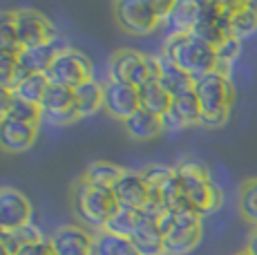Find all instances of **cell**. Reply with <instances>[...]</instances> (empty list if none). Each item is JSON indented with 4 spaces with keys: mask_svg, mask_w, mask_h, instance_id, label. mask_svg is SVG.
<instances>
[{
    "mask_svg": "<svg viewBox=\"0 0 257 255\" xmlns=\"http://www.w3.org/2000/svg\"><path fill=\"white\" fill-rule=\"evenodd\" d=\"M139 107H141V103H139V90L137 87L107 78V83L103 85V110L107 114L123 123Z\"/></svg>",
    "mask_w": 257,
    "mask_h": 255,
    "instance_id": "7c38bea8",
    "label": "cell"
},
{
    "mask_svg": "<svg viewBox=\"0 0 257 255\" xmlns=\"http://www.w3.org/2000/svg\"><path fill=\"white\" fill-rule=\"evenodd\" d=\"M38 139V128L18 123L14 119L0 121V150L9 155H18L29 150Z\"/></svg>",
    "mask_w": 257,
    "mask_h": 255,
    "instance_id": "e0dca14e",
    "label": "cell"
},
{
    "mask_svg": "<svg viewBox=\"0 0 257 255\" xmlns=\"http://www.w3.org/2000/svg\"><path fill=\"white\" fill-rule=\"evenodd\" d=\"M161 54L166 58H170L175 65H179L195 81L215 72L217 63H219L215 47L201 43L192 34H168Z\"/></svg>",
    "mask_w": 257,
    "mask_h": 255,
    "instance_id": "3957f363",
    "label": "cell"
},
{
    "mask_svg": "<svg viewBox=\"0 0 257 255\" xmlns=\"http://www.w3.org/2000/svg\"><path fill=\"white\" fill-rule=\"evenodd\" d=\"M164 130H184L201 123V105L197 101L195 92H186L172 99V105L168 114L161 116Z\"/></svg>",
    "mask_w": 257,
    "mask_h": 255,
    "instance_id": "2e32d148",
    "label": "cell"
},
{
    "mask_svg": "<svg viewBox=\"0 0 257 255\" xmlns=\"http://www.w3.org/2000/svg\"><path fill=\"white\" fill-rule=\"evenodd\" d=\"M49 85H52V83H49V78L45 74H27L12 92L16 99L34 103V105H41V101H43V96H45Z\"/></svg>",
    "mask_w": 257,
    "mask_h": 255,
    "instance_id": "f1b7e54d",
    "label": "cell"
},
{
    "mask_svg": "<svg viewBox=\"0 0 257 255\" xmlns=\"http://www.w3.org/2000/svg\"><path fill=\"white\" fill-rule=\"evenodd\" d=\"M43 233L38 226H34L32 222L25 224V226L16 228V230H3L0 233V242L5 244V248H7L12 255H18L23 251L25 246H32V244L36 242H43Z\"/></svg>",
    "mask_w": 257,
    "mask_h": 255,
    "instance_id": "484cf974",
    "label": "cell"
},
{
    "mask_svg": "<svg viewBox=\"0 0 257 255\" xmlns=\"http://www.w3.org/2000/svg\"><path fill=\"white\" fill-rule=\"evenodd\" d=\"M159 228L164 233L166 255H186L195 251L204 235L201 215L195 210H166L159 217Z\"/></svg>",
    "mask_w": 257,
    "mask_h": 255,
    "instance_id": "5b68a950",
    "label": "cell"
},
{
    "mask_svg": "<svg viewBox=\"0 0 257 255\" xmlns=\"http://www.w3.org/2000/svg\"><path fill=\"white\" fill-rule=\"evenodd\" d=\"M141 177L146 179L148 188H150L152 195H159L161 190L170 184V179L175 177V168L170 166H161V164H155V166H146L141 170Z\"/></svg>",
    "mask_w": 257,
    "mask_h": 255,
    "instance_id": "836d02e7",
    "label": "cell"
},
{
    "mask_svg": "<svg viewBox=\"0 0 257 255\" xmlns=\"http://www.w3.org/2000/svg\"><path fill=\"white\" fill-rule=\"evenodd\" d=\"M94 255H141L130 237L98 230L94 235Z\"/></svg>",
    "mask_w": 257,
    "mask_h": 255,
    "instance_id": "d4e9b609",
    "label": "cell"
},
{
    "mask_svg": "<svg viewBox=\"0 0 257 255\" xmlns=\"http://www.w3.org/2000/svg\"><path fill=\"white\" fill-rule=\"evenodd\" d=\"M123 130L135 141H150V139H157L164 132V121H161V116L139 107L135 114L123 121Z\"/></svg>",
    "mask_w": 257,
    "mask_h": 255,
    "instance_id": "ffe728a7",
    "label": "cell"
},
{
    "mask_svg": "<svg viewBox=\"0 0 257 255\" xmlns=\"http://www.w3.org/2000/svg\"><path fill=\"white\" fill-rule=\"evenodd\" d=\"M16 34L21 50L56 43V29L52 21L36 9H16Z\"/></svg>",
    "mask_w": 257,
    "mask_h": 255,
    "instance_id": "30bf717a",
    "label": "cell"
},
{
    "mask_svg": "<svg viewBox=\"0 0 257 255\" xmlns=\"http://www.w3.org/2000/svg\"><path fill=\"white\" fill-rule=\"evenodd\" d=\"M195 96L201 105V123L204 128H224L230 119V107L235 103V85L230 76L219 72L201 76L195 81Z\"/></svg>",
    "mask_w": 257,
    "mask_h": 255,
    "instance_id": "7a4b0ae2",
    "label": "cell"
},
{
    "mask_svg": "<svg viewBox=\"0 0 257 255\" xmlns=\"http://www.w3.org/2000/svg\"><path fill=\"white\" fill-rule=\"evenodd\" d=\"M7 119H14V121H18V123H27V125L38 128L43 123V110H41V105H34V103H27V101L14 96L12 110H9Z\"/></svg>",
    "mask_w": 257,
    "mask_h": 255,
    "instance_id": "d6a6232c",
    "label": "cell"
},
{
    "mask_svg": "<svg viewBox=\"0 0 257 255\" xmlns=\"http://www.w3.org/2000/svg\"><path fill=\"white\" fill-rule=\"evenodd\" d=\"M41 110H43V121H47L49 125H56V128L72 125L81 119L76 112L74 90H70V87L49 85L41 101Z\"/></svg>",
    "mask_w": 257,
    "mask_h": 255,
    "instance_id": "8fae6325",
    "label": "cell"
},
{
    "mask_svg": "<svg viewBox=\"0 0 257 255\" xmlns=\"http://www.w3.org/2000/svg\"><path fill=\"white\" fill-rule=\"evenodd\" d=\"M45 76L49 78L52 85H61V87L76 90V87H81L83 83L92 81L94 65L81 50H74V47H61Z\"/></svg>",
    "mask_w": 257,
    "mask_h": 255,
    "instance_id": "ba28073f",
    "label": "cell"
},
{
    "mask_svg": "<svg viewBox=\"0 0 257 255\" xmlns=\"http://www.w3.org/2000/svg\"><path fill=\"white\" fill-rule=\"evenodd\" d=\"M170 9L172 3H164V0H121V3H114L112 12L118 27L125 34L148 36L161 23H166Z\"/></svg>",
    "mask_w": 257,
    "mask_h": 255,
    "instance_id": "8992f818",
    "label": "cell"
},
{
    "mask_svg": "<svg viewBox=\"0 0 257 255\" xmlns=\"http://www.w3.org/2000/svg\"><path fill=\"white\" fill-rule=\"evenodd\" d=\"M56 255H94V235L85 226L65 224L49 235Z\"/></svg>",
    "mask_w": 257,
    "mask_h": 255,
    "instance_id": "4fadbf2b",
    "label": "cell"
},
{
    "mask_svg": "<svg viewBox=\"0 0 257 255\" xmlns=\"http://www.w3.org/2000/svg\"><path fill=\"white\" fill-rule=\"evenodd\" d=\"M132 242H135L137 251L141 255H166L164 253V233L159 228V219L150 217L143 213L139 226L132 233Z\"/></svg>",
    "mask_w": 257,
    "mask_h": 255,
    "instance_id": "d6986e66",
    "label": "cell"
},
{
    "mask_svg": "<svg viewBox=\"0 0 257 255\" xmlns=\"http://www.w3.org/2000/svg\"><path fill=\"white\" fill-rule=\"evenodd\" d=\"M114 197L118 202V208H130V210H146V206L150 204L152 193L148 188L146 179L141 177V173L135 170H125L123 177L114 184Z\"/></svg>",
    "mask_w": 257,
    "mask_h": 255,
    "instance_id": "5bb4252c",
    "label": "cell"
},
{
    "mask_svg": "<svg viewBox=\"0 0 257 255\" xmlns=\"http://www.w3.org/2000/svg\"><path fill=\"white\" fill-rule=\"evenodd\" d=\"M0 255H12V253L7 251V248H5V244H3V242H0Z\"/></svg>",
    "mask_w": 257,
    "mask_h": 255,
    "instance_id": "f35d334b",
    "label": "cell"
},
{
    "mask_svg": "<svg viewBox=\"0 0 257 255\" xmlns=\"http://www.w3.org/2000/svg\"><path fill=\"white\" fill-rule=\"evenodd\" d=\"M58 50H61V47H58L56 43L21 50L18 52V67L25 70L27 74H47V70L52 67Z\"/></svg>",
    "mask_w": 257,
    "mask_h": 255,
    "instance_id": "7402d4cb",
    "label": "cell"
},
{
    "mask_svg": "<svg viewBox=\"0 0 257 255\" xmlns=\"http://www.w3.org/2000/svg\"><path fill=\"white\" fill-rule=\"evenodd\" d=\"M246 253L248 255H257V228H253L248 237V244H246Z\"/></svg>",
    "mask_w": 257,
    "mask_h": 255,
    "instance_id": "74e56055",
    "label": "cell"
},
{
    "mask_svg": "<svg viewBox=\"0 0 257 255\" xmlns=\"http://www.w3.org/2000/svg\"><path fill=\"white\" fill-rule=\"evenodd\" d=\"M16 72H18V54L0 52V85L12 90Z\"/></svg>",
    "mask_w": 257,
    "mask_h": 255,
    "instance_id": "e575fe53",
    "label": "cell"
},
{
    "mask_svg": "<svg viewBox=\"0 0 257 255\" xmlns=\"http://www.w3.org/2000/svg\"><path fill=\"white\" fill-rule=\"evenodd\" d=\"M235 255H248V253H246V251H241V253H235Z\"/></svg>",
    "mask_w": 257,
    "mask_h": 255,
    "instance_id": "ab89813d",
    "label": "cell"
},
{
    "mask_svg": "<svg viewBox=\"0 0 257 255\" xmlns=\"http://www.w3.org/2000/svg\"><path fill=\"white\" fill-rule=\"evenodd\" d=\"M125 170L116 164H110V161H92L90 166L85 168V175L83 179L87 184L94 186H103V188H114V184L123 177Z\"/></svg>",
    "mask_w": 257,
    "mask_h": 255,
    "instance_id": "83f0119b",
    "label": "cell"
},
{
    "mask_svg": "<svg viewBox=\"0 0 257 255\" xmlns=\"http://www.w3.org/2000/svg\"><path fill=\"white\" fill-rule=\"evenodd\" d=\"M175 170L177 177H179L181 193H184L186 202L190 204V208L195 213H199L204 217V215L219 210L221 202H224V195H221L219 186L212 181L210 170L201 161L184 159L181 164L175 166Z\"/></svg>",
    "mask_w": 257,
    "mask_h": 255,
    "instance_id": "6da1fadb",
    "label": "cell"
},
{
    "mask_svg": "<svg viewBox=\"0 0 257 255\" xmlns=\"http://www.w3.org/2000/svg\"><path fill=\"white\" fill-rule=\"evenodd\" d=\"M0 52H21V43H18L16 34V12H0Z\"/></svg>",
    "mask_w": 257,
    "mask_h": 255,
    "instance_id": "1f68e13d",
    "label": "cell"
},
{
    "mask_svg": "<svg viewBox=\"0 0 257 255\" xmlns=\"http://www.w3.org/2000/svg\"><path fill=\"white\" fill-rule=\"evenodd\" d=\"M139 103L143 110L152 112L157 116H164L172 105V94L161 85L159 78H152V81H148L146 85L139 87Z\"/></svg>",
    "mask_w": 257,
    "mask_h": 255,
    "instance_id": "cb8c5ba5",
    "label": "cell"
},
{
    "mask_svg": "<svg viewBox=\"0 0 257 255\" xmlns=\"http://www.w3.org/2000/svg\"><path fill=\"white\" fill-rule=\"evenodd\" d=\"M257 34V5L255 3H233L230 9V36L237 41Z\"/></svg>",
    "mask_w": 257,
    "mask_h": 255,
    "instance_id": "603a6c76",
    "label": "cell"
},
{
    "mask_svg": "<svg viewBox=\"0 0 257 255\" xmlns=\"http://www.w3.org/2000/svg\"><path fill=\"white\" fill-rule=\"evenodd\" d=\"M143 213L141 210H130V208H118L114 215L110 217V222L105 224L107 233H114V235H121V237H132V233L139 226Z\"/></svg>",
    "mask_w": 257,
    "mask_h": 255,
    "instance_id": "f546056e",
    "label": "cell"
},
{
    "mask_svg": "<svg viewBox=\"0 0 257 255\" xmlns=\"http://www.w3.org/2000/svg\"><path fill=\"white\" fill-rule=\"evenodd\" d=\"M74 101H76V112L81 119L94 114L103 107V85H98L94 78L83 83L81 87L74 90Z\"/></svg>",
    "mask_w": 257,
    "mask_h": 255,
    "instance_id": "4316f807",
    "label": "cell"
},
{
    "mask_svg": "<svg viewBox=\"0 0 257 255\" xmlns=\"http://www.w3.org/2000/svg\"><path fill=\"white\" fill-rule=\"evenodd\" d=\"M230 9L233 3H201V12L197 18V25L192 29V36L210 47H219L230 36Z\"/></svg>",
    "mask_w": 257,
    "mask_h": 255,
    "instance_id": "9c48e42d",
    "label": "cell"
},
{
    "mask_svg": "<svg viewBox=\"0 0 257 255\" xmlns=\"http://www.w3.org/2000/svg\"><path fill=\"white\" fill-rule=\"evenodd\" d=\"M201 12L199 0H179L172 3V9L166 18L168 34H192Z\"/></svg>",
    "mask_w": 257,
    "mask_h": 255,
    "instance_id": "44dd1931",
    "label": "cell"
},
{
    "mask_svg": "<svg viewBox=\"0 0 257 255\" xmlns=\"http://www.w3.org/2000/svg\"><path fill=\"white\" fill-rule=\"evenodd\" d=\"M155 58H157V67H159V76L157 78L172 94V99L179 94H186V92H195V78L190 74H186L179 65H175L164 54H157Z\"/></svg>",
    "mask_w": 257,
    "mask_h": 255,
    "instance_id": "ac0fdd59",
    "label": "cell"
},
{
    "mask_svg": "<svg viewBox=\"0 0 257 255\" xmlns=\"http://www.w3.org/2000/svg\"><path fill=\"white\" fill-rule=\"evenodd\" d=\"M237 206H239V215H241V217L257 228V177L246 179L244 184L239 186Z\"/></svg>",
    "mask_w": 257,
    "mask_h": 255,
    "instance_id": "4dcf8cb0",
    "label": "cell"
},
{
    "mask_svg": "<svg viewBox=\"0 0 257 255\" xmlns=\"http://www.w3.org/2000/svg\"><path fill=\"white\" fill-rule=\"evenodd\" d=\"M110 81H118L132 85L139 90L148 81L159 76V67H157L155 56H146V54L137 50H116L110 58V67H107Z\"/></svg>",
    "mask_w": 257,
    "mask_h": 255,
    "instance_id": "52a82bcc",
    "label": "cell"
},
{
    "mask_svg": "<svg viewBox=\"0 0 257 255\" xmlns=\"http://www.w3.org/2000/svg\"><path fill=\"white\" fill-rule=\"evenodd\" d=\"M32 219V204L21 190L0 188V233L16 230L29 224Z\"/></svg>",
    "mask_w": 257,
    "mask_h": 255,
    "instance_id": "9a60e30c",
    "label": "cell"
},
{
    "mask_svg": "<svg viewBox=\"0 0 257 255\" xmlns=\"http://www.w3.org/2000/svg\"><path fill=\"white\" fill-rule=\"evenodd\" d=\"M18 255H56V251H54L49 239H43V242H36L32 246H25Z\"/></svg>",
    "mask_w": 257,
    "mask_h": 255,
    "instance_id": "d590c367",
    "label": "cell"
},
{
    "mask_svg": "<svg viewBox=\"0 0 257 255\" xmlns=\"http://www.w3.org/2000/svg\"><path fill=\"white\" fill-rule=\"evenodd\" d=\"M12 103H14V92L9 87L0 85V121L7 119L9 110H12Z\"/></svg>",
    "mask_w": 257,
    "mask_h": 255,
    "instance_id": "8d00e7d4",
    "label": "cell"
},
{
    "mask_svg": "<svg viewBox=\"0 0 257 255\" xmlns=\"http://www.w3.org/2000/svg\"><path fill=\"white\" fill-rule=\"evenodd\" d=\"M72 208L85 226L103 230L110 217L118 210V202L112 188H103V186L87 184L85 179H78L72 190Z\"/></svg>",
    "mask_w": 257,
    "mask_h": 255,
    "instance_id": "277c9868",
    "label": "cell"
}]
</instances>
